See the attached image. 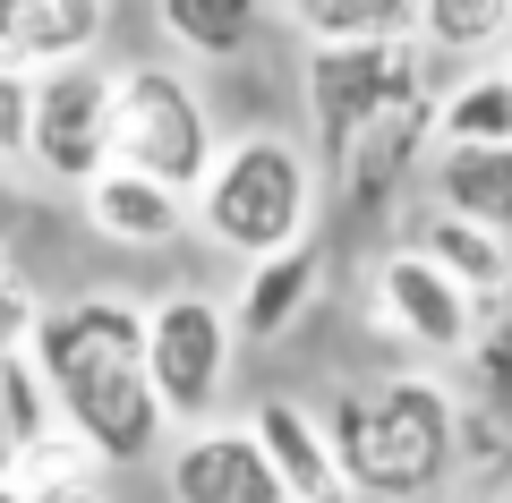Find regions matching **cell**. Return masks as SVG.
I'll list each match as a JSON object with an SVG mask.
<instances>
[{
	"instance_id": "obj_5",
	"label": "cell",
	"mask_w": 512,
	"mask_h": 503,
	"mask_svg": "<svg viewBox=\"0 0 512 503\" xmlns=\"http://www.w3.org/2000/svg\"><path fill=\"white\" fill-rule=\"evenodd\" d=\"M410 94H427L419 35L410 43H367V52H308V128H316L308 154H316V171H333L350 154V137L376 128Z\"/></svg>"
},
{
	"instance_id": "obj_16",
	"label": "cell",
	"mask_w": 512,
	"mask_h": 503,
	"mask_svg": "<svg viewBox=\"0 0 512 503\" xmlns=\"http://www.w3.org/2000/svg\"><path fill=\"white\" fill-rule=\"evenodd\" d=\"M308 52H367V43H410L419 9L410 0H291L282 9Z\"/></svg>"
},
{
	"instance_id": "obj_20",
	"label": "cell",
	"mask_w": 512,
	"mask_h": 503,
	"mask_svg": "<svg viewBox=\"0 0 512 503\" xmlns=\"http://www.w3.org/2000/svg\"><path fill=\"white\" fill-rule=\"evenodd\" d=\"M9 478H18L26 495H43V503H52V495H86V486L103 478V461H94V444H86V435L52 427L43 444H26V452H18V469H9Z\"/></svg>"
},
{
	"instance_id": "obj_28",
	"label": "cell",
	"mask_w": 512,
	"mask_h": 503,
	"mask_svg": "<svg viewBox=\"0 0 512 503\" xmlns=\"http://www.w3.org/2000/svg\"><path fill=\"white\" fill-rule=\"evenodd\" d=\"M52 503H111V495H103V486H86V495H52Z\"/></svg>"
},
{
	"instance_id": "obj_7",
	"label": "cell",
	"mask_w": 512,
	"mask_h": 503,
	"mask_svg": "<svg viewBox=\"0 0 512 503\" xmlns=\"http://www.w3.org/2000/svg\"><path fill=\"white\" fill-rule=\"evenodd\" d=\"M26 162L52 188H77V197L111 171V69L103 60L35 77V145H26Z\"/></svg>"
},
{
	"instance_id": "obj_25",
	"label": "cell",
	"mask_w": 512,
	"mask_h": 503,
	"mask_svg": "<svg viewBox=\"0 0 512 503\" xmlns=\"http://www.w3.org/2000/svg\"><path fill=\"white\" fill-rule=\"evenodd\" d=\"M18 222H26V188L9 180V162H0V248L18 239Z\"/></svg>"
},
{
	"instance_id": "obj_31",
	"label": "cell",
	"mask_w": 512,
	"mask_h": 503,
	"mask_svg": "<svg viewBox=\"0 0 512 503\" xmlns=\"http://www.w3.org/2000/svg\"><path fill=\"white\" fill-rule=\"evenodd\" d=\"M504 495H512V486H504Z\"/></svg>"
},
{
	"instance_id": "obj_11",
	"label": "cell",
	"mask_w": 512,
	"mask_h": 503,
	"mask_svg": "<svg viewBox=\"0 0 512 503\" xmlns=\"http://www.w3.org/2000/svg\"><path fill=\"white\" fill-rule=\"evenodd\" d=\"M248 435H256V452L274 461V478H282V495H291V503H350L342 469H333V444H325V418H316L308 401L265 393L248 410Z\"/></svg>"
},
{
	"instance_id": "obj_2",
	"label": "cell",
	"mask_w": 512,
	"mask_h": 503,
	"mask_svg": "<svg viewBox=\"0 0 512 503\" xmlns=\"http://www.w3.org/2000/svg\"><path fill=\"white\" fill-rule=\"evenodd\" d=\"M325 444L342 469L350 503H419L453 478L461 461V401L436 376H384V384H342L325 401Z\"/></svg>"
},
{
	"instance_id": "obj_1",
	"label": "cell",
	"mask_w": 512,
	"mask_h": 503,
	"mask_svg": "<svg viewBox=\"0 0 512 503\" xmlns=\"http://www.w3.org/2000/svg\"><path fill=\"white\" fill-rule=\"evenodd\" d=\"M35 367L60 401V427L86 435L103 469L154 461V444L171 435L154 376H146V307L120 299V290H86V299L43 307Z\"/></svg>"
},
{
	"instance_id": "obj_3",
	"label": "cell",
	"mask_w": 512,
	"mask_h": 503,
	"mask_svg": "<svg viewBox=\"0 0 512 503\" xmlns=\"http://www.w3.org/2000/svg\"><path fill=\"white\" fill-rule=\"evenodd\" d=\"M316 197H325V171H316L308 145L282 137V128H248V137H231L214 154V171H205V188L188 197V214H197V231L214 239V248L265 265V256L308 248Z\"/></svg>"
},
{
	"instance_id": "obj_15",
	"label": "cell",
	"mask_w": 512,
	"mask_h": 503,
	"mask_svg": "<svg viewBox=\"0 0 512 503\" xmlns=\"http://www.w3.org/2000/svg\"><path fill=\"white\" fill-rule=\"evenodd\" d=\"M427 188H436V214L512 239V145H436Z\"/></svg>"
},
{
	"instance_id": "obj_27",
	"label": "cell",
	"mask_w": 512,
	"mask_h": 503,
	"mask_svg": "<svg viewBox=\"0 0 512 503\" xmlns=\"http://www.w3.org/2000/svg\"><path fill=\"white\" fill-rule=\"evenodd\" d=\"M0 503H43V495H26L18 478H0Z\"/></svg>"
},
{
	"instance_id": "obj_13",
	"label": "cell",
	"mask_w": 512,
	"mask_h": 503,
	"mask_svg": "<svg viewBox=\"0 0 512 503\" xmlns=\"http://www.w3.org/2000/svg\"><path fill=\"white\" fill-rule=\"evenodd\" d=\"M316 282H325V256H316V239H308V248H291V256H265V265H248V282H239V299H231V342H239V350L282 342V333L308 316Z\"/></svg>"
},
{
	"instance_id": "obj_10",
	"label": "cell",
	"mask_w": 512,
	"mask_h": 503,
	"mask_svg": "<svg viewBox=\"0 0 512 503\" xmlns=\"http://www.w3.org/2000/svg\"><path fill=\"white\" fill-rule=\"evenodd\" d=\"M111 35V9L94 0H0V69H26V77H52L94 60Z\"/></svg>"
},
{
	"instance_id": "obj_26",
	"label": "cell",
	"mask_w": 512,
	"mask_h": 503,
	"mask_svg": "<svg viewBox=\"0 0 512 503\" xmlns=\"http://www.w3.org/2000/svg\"><path fill=\"white\" fill-rule=\"evenodd\" d=\"M18 469V435H9V418H0V478Z\"/></svg>"
},
{
	"instance_id": "obj_30",
	"label": "cell",
	"mask_w": 512,
	"mask_h": 503,
	"mask_svg": "<svg viewBox=\"0 0 512 503\" xmlns=\"http://www.w3.org/2000/svg\"><path fill=\"white\" fill-rule=\"evenodd\" d=\"M495 503H512V495H495Z\"/></svg>"
},
{
	"instance_id": "obj_29",
	"label": "cell",
	"mask_w": 512,
	"mask_h": 503,
	"mask_svg": "<svg viewBox=\"0 0 512 503\" xmlns=\"http://www.w3.org/2000/svg\"><path fill=\"white\" fill-rule=\"evenodd\" d=\"M504 77H512V52H504Z\"/></svg>"
},
{
	"instance_id": "obj_24",
	"label": "cell",
	"mask_w": 512,
	"mask_h": 503,
	"mask_svg": "<svg viewBox=\"0 0 512 503\" xmlns=\"http://www.w3.org/2000/svg\"><path fill=\"white\" fill-rule=\"evenodd\" d=\"M35 324H43V299H35V290H26L9 265H0V359L35 350Z\"/></svg>"
},
{
	"instance_id": "obj_23",
	"label": "cell",
	"mask_w": 512,
	"mask_h": 503,
	"mask_svg": "<svg viewBox=\"0 0 512 503\" xmlns=\"http://www.w3.org/2000/svg\"><path fill=\"white\" fill-rule=\"evenodd\" d=\"M26 145H35V77L0 69V162H26Z\"/></svg>"
},
{
	"instance_id": "obj_19",
	"label": "cell",
	"mask_w": 512,
	"mask_h": 503,
	"mask_svg": "<svg viewBox=\"0 0 512 503\" xmlns=\"http://www.w3.org/2000/svg\"><path fill=\"white\" fill-rule=\"evenodd\" d=\"M419 52H512V9L504 0H427Z\"/></svg>"
},
{
	"instance_id": "obj_14",
	"label": "cell",
	"mask_w": 512,
	"mask_h": 503,
	"mask_svg": "<svg viewBox=\"0 0 512 503\" xmlns=\"http://www.w3.org/2000/svg\"><path fill=\"white\" fill-rule=\"evenodd\" d=\"M86 222L111 239V248H171V239H180L197 214H188V197H180V188L137 180V171H120V162H111L103 180L86 188Z\"/></svg>"
},
{
	"instance_id": "obj_18",
	"label": "cell",
	"mask_w": 512,
	"mask_h": 503,
	"mask_svg": "<svg viewBox=\"0 0 512 503\" xmlns=\"http://www.w3.org/2000/svg\"><path fill=\"white\" fill-rule=\"evenodd\" d=\"M154 18H163V35L180 43V52H197V60H239L248 35H256V9H239V0H163Z\"/></svg>"
},
{
	"instance_id": "obj_22",
	"label": "cell",
	"mask_w": 512,
	"mask_h": 503,
	"mask_svg": "<svg viewBox=\"0 0 512 503\" xmlns=\"http://www.w3.org/2000/svg\"><path fill=\"white\" fill-rule=\"evenodd\" d=\"M470 376H478V393H487L495 410L512 418V316H487V324H478V342H470Z\"/></svg>"
},
{
	"instance_id": "obj_12",
	"label": "cell",
	"mask_w": 512,
	"mask_h": 503,
	"mask_svg": "<svg viewBox=\"0 0 512 503\" xmlns=\"http://www.w3.org/2000/svg\"><path fill=\"white\" fill-rule=\"evenodd\" d=\"M402 248H410V256H427V265H436L444 282H453L461 299L478 307V324L504 316V299H512V239L478 231V222H453V214H419Z\"/></svg>"
},
{
	"instance_id": "obj_9",
	"label": "cell",
	"mask_w": 512,
	"mask_h": 503,
	"mask_svg": "<svg viewBox=\"0 0 512 503\" xmlns=\"http://www.w3.org/2000/svg\"><path fill=\"white\" fill-rule=\"evenodd\" d=\"M163 486H171V503H291L282 478H274V461L256 452L248 427H197V435H180L171 461H163Z\"/></svg>"
},
{
	"instance_id": "obj_6",
	"label": "cell",
	"mask_w": 512,
	"mask_h": 503,
	"mask_svg": "<svg viewBox=\"0 0 512 503\" xmlns=\"http://www.w3.org/2000/svg\"><path fill=\"white\" fill-rule=\"evenodd\" d=\"M231 316H222L205 290H171V299L146 307V376H154V401H163L171 427L197 435L205 418L222 410V384H231Z\"/></svg>"
},
{
	"instance_id": "obj_4",
	"label": "cell",
	"mask_w": 512,
	"mask_h": 503,
	"mask_svg": "<svg viewBox=\"0 0 512 503\" xmlns=\"http://www.w3.org/2000/svg\"><path fill=\"white\" fill-rule=\"evenodd\" d=\"M214 154L222 145H214V120H205V94L180 77V60H128V69H111V162L120 171L197 197Z\"/></svg>"
},
{
	"instance_id": "obj_21",
	"label": "cell",
	"mask_w": 512,
	"mask_h": 503,
	"mask_svg": "<svg viewBox=\"0 0 512 503\" xmlns=\"http://www.w3.org/2000/svg\"><path fill=\"white\" fill-rule=\"evenodd\" d=\"M0 418H9V435H18V452H26V444H43V435L60 427V401H52V384H43L35 350L0 359Z\"/></svg>"
},
{
	"instance_id": "obj_17",
	"label": "cell",
	"mask_w": 512,
	"mask_h": 503,
	"mask_svg": "<svg viewBox=\"0 0 512 503\" xmlns=\"http://www.w3.org/2000/svg\"><path fill=\"white\" fill-rule=\"evenodd\" d=\"M436 145H512V77H504V60L470 69L436 103Z\"/></svg>"
},
{
	"instance_id": "obj_8",
	"label": "cell",
	"mask_w": 512,
	"mask_h": 503,
	"mask_svg": "<svg viewBox=\"0 0 512 503\" xmlns=\"http://www.w3.org/2000/svg\"><path fill=\"white\" fill-rule=\"evenodd\" d=\"M376 324L393 342L427 350V359H470V342H478V307L410 248L376 256Z\"/></svg>"
}]
</instances>
